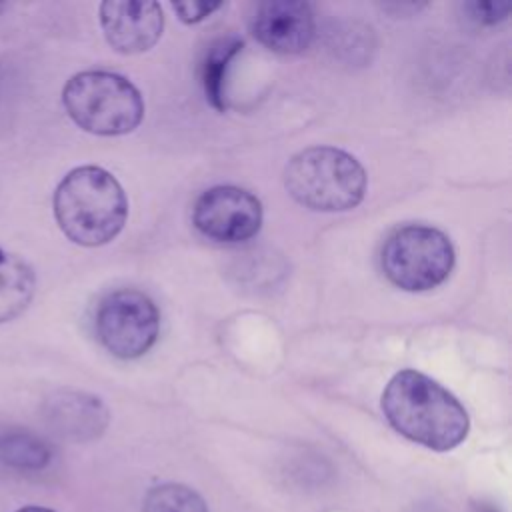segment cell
<instances>
[{"mask_svg": "<svg viewBox=\"0 0 512 512\" xmlns=\"http://www.w3.org/2000/svg\"><path fill=\"white\" fill-rule=\"evenodd\" d=\"M380 408L400 436L434 452L454 450L470 430V418L460 400L416 370H400L388 380Z\"/></svg>", "mask_w": 512, "mask_h": 512, "instance_id": "1", "label": "cell"}, {"mask_svg": "<svg viewBox=\"0 0 512 512\" xmlns=\"http://www.w3.org/2000/svg\"><path fill=\"white\" fill-rule=\"evenodd\" d=\"M52 208L64 236L86 248L114 240L128 218L124 188L108 170L92 164L72 168L58 182Z\"/></svg>", "mask_w": 512, "mask_h": 512, "instance_id": "2", "label": "cell"}, {"mask_svg": "<svg viewBox=\"0 0 512 512\" xmlns=\"http://www.w3.org/2000/svg\"><path fill=\"white\" fill-rule=\"evenodd\" d=\"M366 170L348 152L334 146H312L294 154L284 168L288 194L316 212L356 208L366 194Z\"/></svg>", "mask_w": 512, "mask_h": 512, "instance_id": "3", "label": "cell"}, {"mask_svg": "<svg viewBox=\"0 0 512 512\" xmlns=\"http://www.w3.org/2000/svg\"><path fill=\"white\" fill-rule=\"evenodd\" d=\"M62 104L70 120L96 136H122L144 118L140 90L124 76L106 70L74 74L62 88Z\"/></svg>", "mask_w": 512, "mask_h": 512, "instance_id": "4", "label": "cell"}, {"mask_svg": "<svg viewBox=\"0 0 512 512\" xmlns=\"http://www.w3.org/2000/svg\"><path fill=\"white\" fill-rule=\"evenodd\" d=\"M456 262L450 238L426 224L394 228L382 242L380 268L404 292H428L448 280Z\"/></svg>", "mask_w": 512, "mask_h": 512, "instance_id": "5", "label": "cell"}, {"mask_svg": "<svg viewBox=\"0 0 512 512\" xmlns=\"http://www.w3.org/2000/svg\"><path fill=\"white\" fill-rule=\"evenodd\" d=\"M94 334L120 360L144 356L158 340L160 312L150 296L134 288L108 292L94 310Z\"/></svg>", "mask_w": 512, "mask_h": 512, "instance_id": "6", "label": "cell"}, {"mask_svg": "<svg viewBox=\"0 0 512 512\" xmlns=\"http://www.w3.org/2000/svg\"><path fill=\"white\" fill-rule=\"evenodd\" d=\"M192 224L208 240L242 244L260 232L262 204L244 188L212 186L196 198Z\"/></svg>", "mask_w": 512, "mask_h": 512, "instance_id": "7", "label": "cell"}, {"mask_svg": "<svg viewBox=\"0 0 512 512\" xmlns=\"http://www.w3.org/2000/svg\"><path fill=\"white\" fill-rule=\"evenodd\" d=\"M252 36L278 54L304 52L316 34L312 6L302 0H264L250 16Z\"/></svg>", "mask_w": 512, "mask_h": 512, "instance_id": "8", "label": "cell"}, {"mask_svg": "<svg viewBox=\"0 0 512 512\" xmlns=\"http://www.w3.org/2000/svg\"><path fill=\"white\" fill-rule=\"evenodd\" d=\"M98 14L106 42L120 54L146 52L162 36L164 14L158 2L106 0Z\"/></svg>", "mask_w": 512, "mask_h": 512, "instance_id": "9", "label": "cell"}, {"mask_svg": "<svg viewBox=\"0 0 512 512\" xmlns=\"http://www.w3.org/2000/svg\"><path fill=\"white\" fill-rule=\"evenodd\" d=\"M50 430L72 442H88L106 430L110 412L104 402L88 392L56 390L42 404Z\"/></svg>", "mask_w": 512, "mask_h": 512, "instance_id": "10", "label": "cell"}, {"mask_svg": "<svg viewBox=\"0 0 512 512\" xmlns=\"http://www.w3.org/2000/svg\"><path fill=\"white\" fill-rule=\"evenodd\" d=\"M34 294V268L22 256L0 248V324L24 314Z\"/></svg>", "mask_w": 512, "mask_h": 512, "instance_id": "11", "label": "cell"}, {"mask_svg": "<svg viewBox=\"0 0 512 512\" xmlns=\"http://www.w3.org/2000/svg\"><path fill=\"white\" fill-rule=\"evenodd\" d=\"M242 50V40L234 34L222 36L214 40L208 46V52L202 62V86L206 94V102L218 110H226V74L236 58V54Z\"/></svg>", "mask_w": 512, "mask_h": 512, "instance_id": "12", "label": "cell"}, {"mask_svg": "<svg viewBox=\"0 0 512 512\" xmlns=\"http://www.w3.org/2000/svg\"><path fill=\"white\" fill-rule=\"evenodd\" d=\"M52 458L50 446L28 430L0 432V462L16 470H42Z\"/></svg>", "mask_w": 512, "mask_h": 512, "instance_id": "13", "label": "cell"}, {"mask_svg": "<svg viewBox=\"0 0 512 512\" xmlns=\"http://www.w3.org/2000/svg\"><path fill=\"white\" fill-rule=\"evenodd\" d=\"M142 512H208V506L192 488L168 482L148 490Z\"/></svg>", "mask_w": 512, "mask_h": 512, "instance_id": "14", "label": "cell"}, {"mask_svg": "<svg viewBox=\"0 0 512 512\" xmlns=\"http://www.w3.org/2000/svg\"><path fill=\"white\" fill-rule=\"evenodd\" d=\"M512 4L510 2H468L464 4V10L470 14L472 20H476L478 24H498L502 20L508 18Z\"/></svg>", "mask_w": 512, "mask_h": 512, "instance_id": "15", "label": "cell"}, {"mask_svg": "<svg viewBox=\"0 0 512 512\" xmlns=\"http://www.w3.org/2000/svg\"><path fill=\"white\" fill-rule=\"evenodd\" d=\"M222 2H214V0H188V2H172L174 12L178 14V18L184 24H196L202 22L204 18H208L212 12H216L218 8H222Z\"/></svg>", "mask_w": 512, "mask_h": 512, "instance_id": "16", "label": "cell"}, {"mask_svg": "<svg viewBox=\"0 0 512 512\" xmlns=\"http://www.w3.org/2000/svg\"><path fill=\"white\" fill-rule=\"evenodd\" d=\"M16 512H54V510L44 508V506H24V508H20Z\"/></svg>", "mask_w": 512, "mask_h": 512, "instance_id": "17", "label": "cell"}, {"mask_svg": "<svg viewBox=\"0 0 512 512\" xmlns=\"http://www.w3.org/2000/svg\"><path fill=\"white\" fill-rule=\"evenodd\" d=\"M2 10H6V4H0V12H2Z\"/></svg>", "mask_w": 512, "mask_h": 512, "instance_id": "18", "label": "cell"}]
</instances>
